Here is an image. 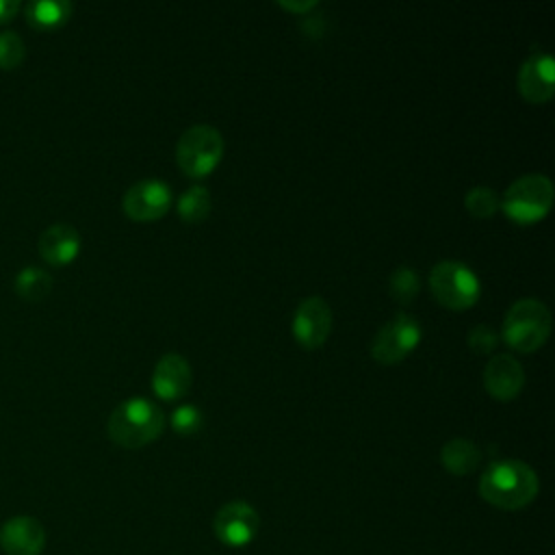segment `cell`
Returning a JSON list of instances; mask_svg holds the SVG:
<instances>
[{
  "label": "cell",
  "mask_w": 555,
  "mask_h": 555,
  "mask_svg": "<svg viewBox=\"0 0 555 555\" xmlns=\"http://www.w3.org/2000/svg\"><path fill=\"white\" fill-rule=\"evenodd\" d=\"M540 490L535 470L522 460H496L479 477V494L499 509H520L529 505Z\"/></svg>",
  "instance_id": "obj_1"
},
{
  "label": "cell",
  "mask_w": 555,
  "mask_h": 555,
  "mask_svg": "<svg viewBox=\"0 0 555 555\" xmlns=\"http://www.w3.org/2000/svg\"><path fill=\"white\" fill-rule=\"evenodd\" d=\"M165 429V412L147 397H128L115 405L106 431L124 449H139L156 440Z\"/></svg>",
  "instance_id": "obj_2"
},
{
  "label": "cell",
  "mask_w": 555,
  "mask_h": 555,
  "mask_svg": "<svg viewBox=\"0 0 555 555\" xmlns=\"http://www.w3.org/2000/svg\"><path fill=\"white\" fill-rule=\"evenodd\" d=\"M551 323L553 321L546 304L533 297H525L509 306L503 319L501 336L512 349L531 353L540 349L551 336Z\"/></svg>",
  "instance_id": "obj_3"
},
{
  "label": "cell",
  "mask_w": 555,
  "mask_h": 555,
  "mask_svg": "<svg viewBox=\"0 0 555 555\" xmlns=\"http://www.w3.org/2000/svg\"><path fill=\"white\" fill-rule=\"evenodd\" d=\"M223 150V134L215 126L195 124L180 134L176 143V160L186 176L204 178L219 165Z\"/></svg>",
  "instance_id": "obj_4"
},
{
  "label": "cell",
  "mask_w": 555,
  "mask_h": 555,
  "mask_svg": "<svg viewBox=\"0 0 555 555\" xmlns=\"http://www.w3.org/2000/svg\"><path fill=\"white\" fill-rule=\"evenodd\" d=\"M553 206V182L544 173H525L516 178L503 193L499 208L518 221L533 223L542 219Z\"/></svg>",
  "instance_id": "obj_5"
},
{
  "label": "cell",
  "mask_w": 555,
  "mask_h": 555,
  "mask_svg": "<svg viewBox=\"0 0 555 555\" xmlns=\"http://www.w3.org/2000/svg\"><path fill=\"white\" fill-rule=\"evenodd\" d=\"M429 288L434 297L451 310H466L475 306L481 295L477 273L462 260L436 262L429 271Z\"/></svg>",
  "instance_id": "obj_6"
},
{
  "label": "cell",
  "mask_w": 555,
  "mask_h": 555,
  "mask_svg": "<svg viewBox=\"0 0 555 555\" xmlns=\"http://www.w3.org/2000/svg\"><path fill=\"white\" fill-rule=\"evenodd\" d=\"M421 336L423 330L416 317H412L410 312H395L375 332L371 343V356L379 364H397L421 343Z\"/></svg>",
  "instance_id": "obj_7"
},
{
  "label": "cell",
  "mask_w": 555,
  "mask_h": 555,
  "mask_svg": "<svg viewBox=\"0 0 555 555\" xmlns=\"http://www.w3.org/2000/svg\"><path fill=\"white\" fill-rule=\"evenodd\" d=\"M212 529L221 544L243 548L256 540L260 531V516L249 503L230 501L217 509Z\"/></svg>",
  "instance_id": "obj_8"
},
{
  "label": "cell",
  "mask_w": 555,
  "mask_h": 555,
  "mask_svg": "<svg viewBox=\"0 0 555 555\" xmlns=\"http://www.w3.org/2000/svg\"><path fill=\"white\" fill-rule=\"evenodd\" d=\"M291 332L304 349H319L332 332L330 304L319 295H310L301 299L293 312Z\"/></svg>",
  "instance_id": "obj_9"
},
{
  "label": "cell",
  "mask_w": 555,
  "mask_h": 555,
  "mask_svg": "<svg viewBox=\"0 0 555 555\" xmlns=\"http://www.w3.org/2000/svg\"><path fill=\"white\" fill-rule=\"evenodd\" d=\"M171 206V189L158 178H143L128 186L121 199L124 212L134 221H152L163 217Z\"/></svg>",
  "instance_id": "obj_10"
},
{
  "label": "cell",
  "mask_w": 555,
  "mask_h": 555,
  "mask_svg": "<svg viewBox=\"0 0 555 555\" xmlns=\"http://www.w3.org/2000/svg\"><path fill=\"white\" fill-rule=\"evenodd\" d=\"M518 93L531 104H544L555 93V61L551 54L535 50L518 67Z\"/></svg>",
  "instance_id": "obj_11"
},
{
  "label": "cell",
  "mask_w": 555,
  "mask_h": 555,
  "mask_svg": "<svg viewBox=\"0 0 555 555\" xmlns=\"http://www.w3.org/2000/svg\"><path fill=\"white\" fill-rule=\"evenodd\" d=\"M191 382H193V371L189 360L182 353L169 351L160 356L158 362L154 364L152 388L165 401L184 397L186 390L191 388Z\"/></svg>",
  "instance_id": "obj_12"
},
{
  "label": "cell",
  "mask_w": 555,
  "mask_h": 555,
  "mask_svg": "<svg viewBox=\"0 0 555 555\" xmlns=\"http://www.w3.org/2000/svg\"><path fill=\"white\" fill-rule=\"evenodd\" d=\"M525 386V369L509 353H496L483 366V388L496 401H512Z\"/></svg>",
  "instance_id": "obj_13"
},
{
  "label": "cell",
  "mask_w": 555,
  "mask_h": 555,
  "mask_svg": "<svg viewBox=\"0 0 555 555\" xmlns=\"http://www.w3.org/2000/svg\"><path fill=\"white\" fill-rule=\"evenodd\" d=\"M0 546L7 555H41L46 529L33 516H13L0 529Z\"/></svg>",
  "instance_id": "obj_14"
},
{
  "label": "cell",
  "mask_w": 555,
  "mask_h": 555,
  "mask_svg": "<svg viewBox=\"0 0 555 555\" xmlns=\"http://www.w3.org/2000/svg\"><path fill=\"white\" fill-rule=\"evenodd\" d=\"M80 251V234L69 223H52L39 234V254L46 262L63 267Z\"/></svg>",
  "instance_id": "obj_15"
},
{
  "label": "cell",
  "mask_w": 555,
  "mask_h": 555,
  "mask_svg": "<svg viewBox=\"0 0 555 555\" xmlns=\"http://www.w3.org/2000/svg\"><path fill=\"white\" fill-rule=\"evenodd\" d=\"M442 466L453 475H468L481 462V449L468 438H451L440 449Z\"/></svg>",
  "instance_id": "obj_16"
},
{
  "label": "cell",
  "mask_w": 555,
  "mask_h": 555,
  "mask_svg": "<svg viewBox=\"0 0 555 555\" xmlns=\"http://www.w3.org/2000/svg\"><path fill=\"white\" fill-rule=\"evenodd\" d=\"M26 20L35 28H56L72 15V2L67 0H33L24 9Z\"/></svg>",
  "instance_id": "obj_17"
},
{
  "label": "cell",
  "mask_w": 555,
  "mask_h": 555,
  "mask_svg": "<svg viewBox=\"0 0 555 555\" xmlns=\"http://www.w3.org/2000/svg\"><path fill=\"white\" fill-rule=\"evenodd\" d=\"M13 288L26 301H41L52 291V275L41 267H24L13 280Z\"/></svg>",
  "instance_id": "obj_18"
},
{
  "label": "cell",
  "mask_w": 555,
  "mask_h": 555,
  "mask_svg": "<svg viewBox=\"0 0 555 555\" xmlns=\"http://www.w3.org/2000/svg\"><path fill=\"white\" fill-rule=\"evenodd\" d=\"M210 204H212L210 191L206 186H202V184H193V186L182 191V195L176 202V208H178V215L186 223H197V221L208 217Z\"/></svg>",
  "instance_id": "obj_19"
},
{
  "label": "cell",
  "mask_w": 555,
  "mask_h": 555,
  "mask_svg": "<svg viewBox=\"0 0 555 555\" xmlns=\"http://www.w3.org/2000/svg\"><path fill=\"white\" fill-rule=\"evenodd\" d=\"M388 288H390V295L395 301L399 304H412L414 297L418 295V288H421V280H418V273L412 269V267H397L392 273H390V282H388Z\"/></svg>",
  "instance_id": "obj_20"
},
{
  "label": "cell",
  "mask_w": 555,
  "mask_h": 555,
  "mask_svg": "<svg viewBox=\"0 0 555 555\" xmlns=\"http://www.w3.org/2000/svg\"><path fill=\"white\" fill-rule=\"evenodd\" d=\"M499 204H501L499 193L492 186H486V184L470 186L466 191V195H464V206L475 217H490V215H494L499 210Z\"/></svg>",
  "instance_id": "obj_21"
},
{
  "label": "cell",
  "mask_w": 555,
  "mask_h": 555,
  "mask_svg": "<svg viewBox=\"0 0 555 555\" xmlns=\"http://www.w3.org/2000/svg\"><path fill=\"white\" fill-rule=\"evenodd\" d=\"M26 56V43L17 30H0V69H15Z\"/></svg>",
  "instance_id": "obj_22"
},
{
  "label": "cell",
  "mask_w": 555,
  "mask_h": 555,
  "mask_svg": "<svg viewBox=\"0 0 555 555\" xmlns=\"http://www.w3.org/2000/svg\"><path fill=\"white\" fill-rule=\"evenodd\" d=\"M171 427L180 436H193L202 427V412L193 403H182L171 414Z\"/></svg>",
  "instance_id": "obj_23"
},
{
  "label": "cell",
  "mask_w": 555,
  "mask_h": 555,
  "mask_svg": "<svg viewBox=\"0 0 555 555\" xmlns=\"http://www.w3.org/2000/svg\"><path fill=\"white\" fill-rule=\"evenodd\" d=\"M466 343L475 353H492L494 347L499 345V332L488 325V323H477L475 327H470V332L466 334Z\"/></svg>",
  "instance_id": "obj_24"
},
{
  "label": "cell",
  "mask_w": 555,
  "mask_h": 555,
  "mask_svg": "<svg viewBox=\"0 0 555 555\" xmlns=\"http://www.w3.org/2000/svg\"><path fill=\"white\" fill-rule=\"evenodd\" d=\"M20 7H22L20 0H0V24L9 22L11 17H15Z\"/></svg>",
  "instance_id": "obj_25"
},
{
  "label": "cell",
  "mask_w": 555,
  "mask_h": 555,
  "mask_svg": "<svg viewBox=\"0 0 555 555\" xmlns=\"http://www.w3.org/2000/svg\"><path fill=\"white\" fill-rule=\"evenodd\" d=\"M284 9H291V11H297V13H304L308 9H314L317 2L314 0H306V2H280Z\"/></svg>",
  "instance_id": "obj_26"
}]
</instances>
